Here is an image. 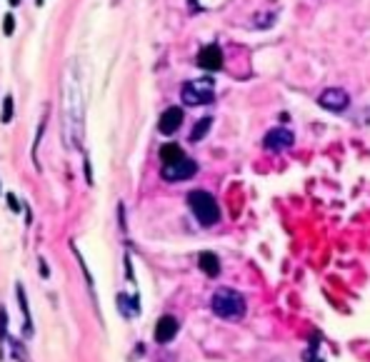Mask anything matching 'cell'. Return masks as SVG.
<instances>
[{"mask_svg": "<svg viewBox=\"0 0 370 362\" xmlns=\"http://www.w3.org/2000/svg\"><path fill=\"white\" fill-rule=\"evenodd\" d=\"M85 125V85L78 60H71L63 75V135L68 148H78L83 143Z\"/></svg>", "mask_w": 370, "mask_h": 362, "instance_id": "1", "label": "cell"}, {"mask_svg": "<svg viewBox=\"0 0 370 362\" xmlns=\"http://www.w3.org/2000/svg\"><path fill=\"white\" fill-rule=\"evenodd\" d=\"M210 308L223 320H240L245 315V297L240 292L230 290V287H221V290H215Z\"/></svg>", "mask_w": 370, "mask_h": 362, "instance_id": "2", "label": "cell"}, {"mask_svg": "<svg viewBox=\"0 0 370 362\" xmlns=\"http://www.w3.org/2000/svg\"><path fill=\"white\" fill-rule=\"evenodd\" d=\"M188 205H191L193 215H195V220L200 225L210 227L221 220V208H218V202H215V197L210 195V193L193 190L191 195H188Z\"/></svg>", "mask_w": 370, "mask_h": 362, "instance_id": "3", "label": "cell"}, {"mask_svg": "<svg viewBox=\"0 0 370 362\" xmlns=\"http://www.w3.org/2000/svg\"><path fill=\"white\" fill-rule=\"evenodd\" d=\"M183 103L185 105H208L215 98V85L210 77H200V80H191L183 85Z\"/></svg>", "mask_w": 370, "mask_h": 362, "instance_id": "4", "label": "cell"}, {"mask_svg": "<svg viewBox=\"0 0 370 362\" xmlns=\"http://www.w3.org/2000/svg\"><path fill=\"white\" fill-rule=\"evenodd\" d=\"M198 172V165L191 160V158H180V160H173V163H165L161 170L163 180H168V183H178V180H188L193 178Z\"/></svg>", "mask_w": 370, "mask_h": 362, "instance_id": "5", "label": "cell"}, {"mask_svg": "<svg viewBox=\"0 0 370 362\" xmlns=\"http://www.w3.org/2000/svg\"><path fill=\"white\" fill-rule=\"evenodd\" d=\"M318 103H320L323 110H330V113H343V110L348 107V103H350V98H348V93L343 88H328V90H323L320 93Z\"/></svg>", "mask_w": 370, "mask_h": 362, "instance_id": "6", "label": "cell"}, {"mask_svg": "<svg viewBox=\"0 0 370 362\" xmlns=\"http://www.w3.org/2000/svg\"><path fill=\"white\" fill-rule=\"evenodd\" d=\"M293 143H295V137H293V133L286 130V128H275V130H270L263 140L265 150H270V153H283V150H288Z\"/></svg>", "mask_w": 370, "mask_h": 362, "instance_id": "7", "label": "cell"}, {"mask_svg": "<svg viewBox=\"0 0 370 362\" xmlns=\"http://www.w3.org/2000/svg\"><path fill=\"white\" fill-rule=\"evenodd\" d=\"M178 320H175L173 315H163L161 320H158V325H156V342H161V345H165V342H170V340L178 335Z\"/></svg>", "mask_w": 370, "mask_h": 362, "instance_id": "8", "label": "cell"}, {"mask_svg": "<svg viewBox=\"0 0 370 362\" xmlns=\"http://www.w3.org/2000/svg\"><path fill=\"white\" fill-rule=\"evenodd\" d=\"M198 66L203 70H221L223 68V53L218 45H205L200 53H198Z\"/></svg>", "mask_w": 370, "mask_h": 362, "instance_id": "9", "label": "cell"}, {"mask_svg": "<svg viewBox=\"0 0 370 362\" xmlns=\"http://www.w3.org/2000/svg\"><path fill=\"white\" fill-rule=\"evenodd\" d=\"M180 125H183V110H180V107H168L165 113L161 115L158 130H161L163 135H173V133H178Z\"/></svg>", "mask_w": 370, "mask_h": 362, "instance_id": "10", "label": "cell"}, {"mask_svg": "<svg viewBox=\"0 0 370 362\" xmlns=\"http://www.w3.org/2000/svg\"><path fill=\"white\" fill-rule=\"evenodd\" d=\"M15 297H18V305L23 310V335L25 338H33V315H30V305H28V295H25V287L15 285Z\"/></svg>", "mask_w": 370, "mask_h": 362, "instance_id": "11", "label": "cell"}, {"mask_svg": "<svg viewBox=\"0 0 370 362\" xmlns=\"http://www.w3.org/2000/svg\"><path fill=\"white\" fill-rule=\"evenodd\" d=\"M198 265H200V270H203L205 275H210V278H218V275H221V260H218L215 252H200Z\"/></svg>", "mask_w": 370, "mask_h": 362, "instance_id": "12", "label": "cell"}, {"mask_svg": "<svg viewBox=\"0 0 370 362\" xmlns=\"http://www.w3.org/2000/svg\"><path fill=\"white\" fill-rule=\"evenodd\" d=\"M183 150H180V145H163L161 148V160H163V165H165V163H173V160H180V158H183Z\"/></svg>", "mask_w": 370, "mask_h": 362, "instance_id": "13", "label": "cell"}, {"mask_svg": "<svg viewBox=\"0 0 370 362\" xmlns=\"http://www.w3.org/2000/svg\"><path fill=\"white\" fill-rule=\"evenodd\" d=\"M210 125H213V120H210V118L198 120V125L193 128V133H191V140H193V143H198V140H203V137L208 135Z\"/></svg>", "mask_w": 370, "mask_h": 362, "instance_id": "14", "label": "cell"}, {"mask_svg": "<svg viewBox=\"0 0 370 362\" xmlns=\"http://www.w3.org/2000/svg\"><path fill=\"white\" fill-rule=\"evenodd\" d=\"M8 345V312H6V308L0 305V357L6 355V347Z\"/></svg>", "mask_w": 370, "mask_h": 362, "instance_id": "15", "label": "cell"}, {"mask_svg": "<svg viewBox=\"0 0 370 362\" xmlns=\"http://www.w3.org/2000/svg\"><path fill=\"white\" fill-rule=\"evenodd\" d=\"M13 120V98L8 96L6 100H3V115H0V123H10Z\"/></svg>", "mask_w": 370, "mask_h": 362, "instance_id": "16", "label": "cell"}, {"mask_svg": "<svg viewBox=\"0 0 370 362\" xmlns=\"http://www.w3.org/2000/svg\"><path fill=\"white\" fill-rule=\"evenodd\" d=\"M13 30H15V18L8 13L6 18H3V33H6V36H13Z\"/></svg>", "mask_w": 370, "mask_h": 362, "instance_id": "17", "label": "cell"}, {"mask_svg": "<svg viewBox=\"0 0 370 362\" xmlns=\"http://www.w3.org/2000/svg\"><path fill=\"white\" fill-rule=\"evenodd\" d=\"M10 345H13V355H15V360H20V362L28 360V357H25V350H23V347H20L18 342H15V340H13Z\"/></svg>", "mask_w": 370, "mask_h": 362, "instance_id": "18", "label": "cell"}, {"mask_svg": "<svg viewBox=\"0 0 370 362\" xmlns=\"http://www.w3.org/2000/svg\"><path fill=\"white\" fill-rule=\"evenodd\" d=\"M38 267H40V275H43V278L48 280V278H50V270H48V265H45V260H43V257L38 260Z\"/></svg>", "mask_w": 370, "mask_h": 362, "instance_id": "19", "label": "cell"}, {"mask_svg": "<svg viewBox=\"0 0 370 362\" xmlns=\"http://www.w3.org/2000/svg\"><path fill=\"white\" fill-rule=\"evenodd\" d=\"M8 202H10V208L15 210V213H18V210H20V205H18V200H15V195H8Z\"/></svg>", "mask_w": 370, "mask_h": 362, "instance_id": "20", "label": "cell"}, {"mask_svg": "<svg viewBox=\"0 0 370 362\" xmlns=\"http://www.w3.org/2000/svg\"><path fill=\"white\" fill-rule=\"evenodd\" d=\"M20 3H23V0H10V6H13V8H18Z\"/></svg>", "mask_w": 370, "mask_h": 362, "instance_id": "21", "label": "cell"}, {"mask_svg": "<svg viewBox=\"0 0 370 362\" xmlns=\"http://www.w3.org/2000/svg\"><path fill=\"white\" fill-rule=\"evenodd\" d=\"M36 3H38V8H40V6H43V3H45V0H36Z\"/></svg>", "mask_w": 370, "mask_h": 362, "instance_id": "22", "label": "cell"}, {"mask_svg": "<svg viewBox=\"0 0 370 362\" xmlns=\"http://www.w3.org/2000/svg\"><path fill=\"white\" fill-rule=\"evenodd\" d=\"M313 362H323V360H313Z\"/></svg>", "mask_w": 370, "mask_h": 362, "instance_id": "23", "label": "cell"}]
</instances>
